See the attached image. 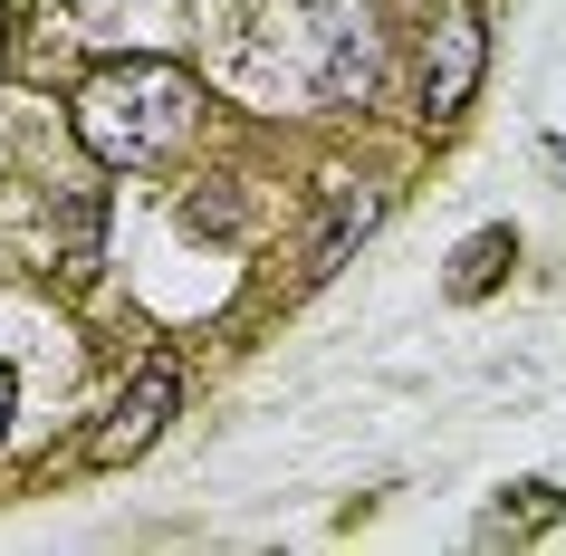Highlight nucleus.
Returning <instances> with one entry per match:
<instances>
[{
    "mask_svg": "<svg viewBox=\"0 0 566 556\" xmlns=\"http://www.w3.org/2000/svg\"><path fill=\"white\" fill-rule=\"evenodd\" d=\"M192 135V77L164 59H125V67H96L87 87H77V145L96 164H164V154Z\"/></svg>",
    "mask_w": 566,
    "mask_h": 556,
    "instance_id": "nucleus-1",
    "label": "nucleus"
},
{
    "mask_svg": "<svg viewBox=\"0 0 566 556\" xmlns=\"http://www.w3.org/2000/svg\"><path fill=\"white\" fill-rule=\"evenodd\" d=\"M480 67H490L480 0H442V10H432V39H422V116L451 125V116L480 96Z\"/></svg>",
    "mask_w": 566,
    "mask_h": 556,
    "instance_id": "nucleus-2",
    "label": "nucleus"
},
{
    "mask_svg": "<svg viewBox=\"0 0 566 556\" xmlns=\"http://www.w3.org/2000/svg\"><path fill=\"white\" fill-rule=\"evenodd\" d=\"M174 403H182V375L174 365H145V375L125 384L116 394V412H106V422H96V441H87V461H135V451H145L154 432H164V422H174Z\"/></svg>",
    "mask_w": 566,
    "mask_h": 556,
    "instance_id": "nucleus-3",
    "label": "nucleus"
},
{
    "mask_svg": "<svg viewBox=\"0 0 566 556\" xmlns=\"http://www.w3.org/2000/svg\"><path fill=\"white\" fill-rule=\"evenodd\" d=\"M365 87H375V30L365 20H336V49L317 67V106H346V96L365 106Z\"/></svg>",
    "mask_w": 566,
    "mask_h": 556,
    "instance_id": "nucleus-4",
    "label": "nucleus"
},
{
    "mask_svg": "<svg viewBox=\"0 0 566 556\" xmlns=\"http://www.w3.org/2000/svg\"><path fill=\"white\" fill-rule=\"evenodd\" d=\"M375 211H385L375 192H346V202L327 211V231L307 240V279H336V260H346V250H356V240L375 231Z\"/></svg>",
    "mask_w": 566,
    "mask_h": 556,
    "instance_id": "nucleus-5",
    "label": "nucleus"
},
{
    "mask_svg": "<svg viewBox=\"0 0 566 556\" xmlns=\"http://www.w3.org/2000/svg\"><path fill=\"white\" fill-rule=\"evenodd\" d=\"M500 260H518V240H509V231H471V240H461V260H451V297H480L490 279H500Z\"/></svg>",
    "mask_w": 566,
    "mask_h": 556,
    "instance_id": "nucleus-6",
    "label": "nucleus"
},
{
    "mask_svg": "<svg viewBox=\"0 0 566 556\" xmlns=\"http://www.w3.org/2000/svg\"><path fill=\"white\" fill-rule=\"evenodd\" d=\"M0 422H10V365H0Z\"/></svg>",
    "mask_w": 566,
    "mask_h": 556,
    "instance_id": "nucleus-7",
    "label": "nucleus"
}]
</instances>
